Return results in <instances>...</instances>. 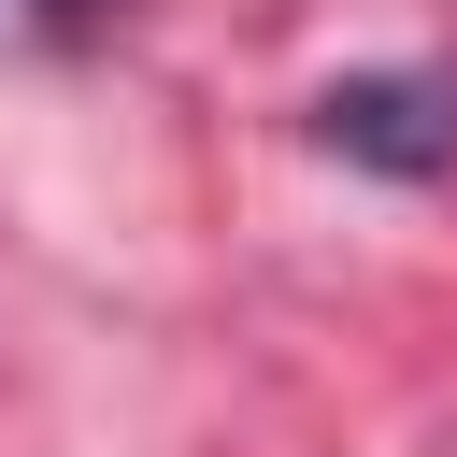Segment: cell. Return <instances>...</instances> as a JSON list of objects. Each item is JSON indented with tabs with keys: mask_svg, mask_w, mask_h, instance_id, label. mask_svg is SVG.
<instances>
[{
	"mask_svg": "<svg viewBox=\"0 0 457 457\" xmlns=\"http://www.w3.org/2000/svg\"><path fill=\"white\" fill-rule=\"evenodd\" d=\"M29 14H43V29H100L114 0H29Z\"/></svg>",
	"mask_w": 457,
	"mask_h": 457,
	"instance_id": "obj_2",
	"label": "cell"
},
{
	"mask_svg": "<svg viewBox=\"0 0 457 457\" xmlns=\"http://www.w3.org/2000/svg\"><path fill=\"white\" fill-rule=\"evenodd\" d=\"M314 129L371 171H443L457 157V71H371V86H328Z\"/></svg>",
	"mask_w": 457,
	"mask_h": 457,
	"instance_id": "obj_1",
	"label": "cell"
}]
</instances>
